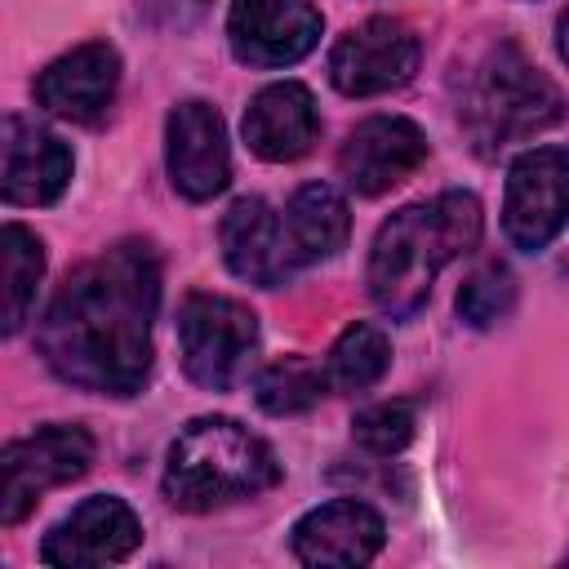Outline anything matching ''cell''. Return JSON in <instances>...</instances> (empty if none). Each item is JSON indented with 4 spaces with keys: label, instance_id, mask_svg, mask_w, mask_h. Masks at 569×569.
Returning <instances> with one entry per match:
<instances>
[{
    "label": "cell",
    "instance_id": "obj_1",
    "mask_svg": "<svg viewBox=\"0 0 569 569\" xmlns=\"http://www.w3.org/2000/svg\"><path fill=\"white\" fill-rule=\"evenodd\" d=\"M160 258L147 240H120L76 267L40 320L44 365L98 396H133L151 373Z\"/></svg>",
    "mask_w": 569,
    "mask_h": 569
},
{
    "label": "cell",
    "instance_id": "obj_13",
    "mask_svg": "<svg viewBox=\"0 0 569 569\" xmlns=\"http://www.w3.org/2000/svg\"><path fill=\"white\" fill-rule=\"evenodd\" d=\"M422 160H427V133L409 116H369L347 133L338 151V169L356 196L391 191Z\"/></svg>",
    "mask_w": 569,
    "mask_h": 569
},
{
    "label": "cell",
    "instance_id": "obj_14",
    "mask_svg": "<svg viewBox=\"0 0 569 569\" xmlns=\"http://www.w3.org/2000/svg\"><path fill=\"white\" fill-rule=\"evenodd\" d=\"M120 89V53L107 40L76 44L36 76V102L71 124H98Z\"/></svg>",
    "mask_w": 569,
    "mask_h": 569
},
{
    "label": "cell",
    "instance_id": "obj_3",
    "mask_svg": "<svg viewBox=\"0 0 569 569\" xmlns=\"http://www.w3.org/2000/svg\"><path fill=\"white\" fill-rule=\"evenodd\" d=\"M276 480L280 462L262 436L236 418H196L173 436L160 489L178 511H213L253 498Z\"/></svg>",
    "mask_w": 569,
    "mask_h": 569
},
{
    "label": "cell",
    "instance_id": "obj_16",
    "mask_svg": "<svg viewBox=\"0 0 569 569\" xmlns=\"http://www.w3.org/2000/svg\"><path fill=\"white\" fill-rule=\"evenodd\" d=\"M71 182V151L58 133L36 120L4 116V178L0 191L9 204H53Z\"/></svg>",
    "mask_w": 569,
    "mask_h": 569
},
{
    "label": "cell",
    "instance_id": "obj_4",
    "mask_svg": "<svg viewBox=\"0 0 569 569\" xmlns=\"http://www.w3.org/2000/svg\"><path fill=\"white\" fill-rule=\"evenodd\" d=\"M565 116L560 89L525 58L520 44H493L471 71L458 102V124L480 156H498L511 142H525L551 129Z\"/></svg>",
    "mask_w": 569,
    "mask_h": 569
},
{
    "label": "cell",
    "instance_id": "obj_23",
    "mask_svg": "<svg viewBox=\"0 0 569 569\" xmlns=\"http://www.w3.org/2000/svg\"><path fill=\"white\" fill-rule=\"evenodd\" d=\"M413 427H418V418H413L409 400H382V405H369L365 413H356L351 440L373 458H391L413 440Z\"/></svg>",
    "mask_w": 569,
    "mask_h": 569
},
{
    "label": "cell",
    "instance_id": "obj_18",
    "mask_svg": "<svg viewBox=\"0 0 569 569\" xmlns=\"http://www.w3.org/2000/svg\"><path fill=\"white\" fill-rule=\"evenodd\" d=\"M284 222H289V236H293L302 267L333 258L351 236L347 200L329 182H302L284 204Z\"/></svg>",
    "mask_w": 569,
    "mask_h": 569
},
{
    "label": "cell",
    "instance_id": "obj_15",
    "mask_svg": "<svg viewBox=\"0 0 569 569\" xmlns=\"http://www.w3.org/2000/svg\"><path fill=\"white\" fill-rule=\"evenodd\" d=\"M387 525L382 516L360 498H333L325 507H311L293 525V556L302 565H369L382 551Z\"/></svg>",
    "mask_w": 569,
    "mask_h": 569
},
{
    "label": "cell",
    "instance_id": "obj_9",
    "mask_svg": "<svg viewBox=\"0 0 569 569\" xmlns=\"http://www.w3.org/2000/svg\"><path fill=\"white\" fill-rule=\"evenodd\" d=\"M325 18L311 0H231L227 40L244 67H293L316 49Z\"/></svg>",
    "mask_w": 569,
    "mask_h": 569
},
{
    "label": "cell",
    "instance_id": "obj_19",
    "mask_svg": "<svg viewBox=\"0 0 569 569\" xmlns=\"http://www.w3.org/2000/svg\"><path fill=\"white\" fill-rule=\"evenodd\" d=\"M387 365H391L387 333L378 325H369V320H356V325H347L338 333V342L329 351V365H325V378H329L333 391L356 396V391H369L387 373Z\"/></svg>",
    "mask_w": 569,
    "mask_h": 569
},
{
    "label": "cell",
    "instance_id": "obj_7",
    "mask_svg": "<svg viewBox=\"0 0 569 569\" xmlns=\"http://www.w3.org/2000/svg\"><path fill=\"white\" fill-rule=\"evenodd\" d=\"M569 227V151L533 147L507 169L502 231L516 249L542 253Z\"/></svg>",
    "mask_w": 569,
    "mask_h": 569
},
{
    "label": "cell",
    "instance_id": "obj_11",
    "mask_svg": "<svg viewBox=\"0 0 569 569\" xmlns=\"http://www.w3.org/2000/svg\"><path fill=\"white\" fill-rule=\"evenodd\" d=\"M218 236H222V258H227L231 276H240L258 289H280L302 267L284 213H276L262 196L236 200L222 213Z\"/></svg>",
    "mask_w": 569,
    "mask_h": 569
},
{
    "label": "cell",
    "instance_id": "obj_2",
    "mask_svg": "<svg viewBox=\"0 0 569 569\" xmlns=\"http://www.w3.org/2000/svg\"><path fill=\"white\" fill-rule=\"evenodd\" d=\"M480 227H485V218H480V200L471 191H440L431 200L396 209L378 227L369 267H365V284H369V298L378 302V311L391 320L418 316L422 302L431 298L436 276L453 258L476 249Z\"/></svg>",
    "mask_w": 569,
    "mask_h": 569
},
{
    "label": "cell",
    "instance_id": "obj_24",
    "mask_svg": "<svg viewBox=\"0 0 569 569\" xmlns=\"http://www.w3.org/2000/svg\"><path fill=\"white\" fill-rule=\"evenodd\" d=\"M556 49H560V58L569 62V9H565L560 22H556Z\"/></svg>",
    "mask_w": 569,
    "mask_h": 569
},
{
    "label": "cell",
    "instance_id": "obj_5",
    "mask_svg": "<svg viewBox=\"0 0 569 569\" xmlns=\"http://www.w3.org/2000/svg\"><path fill=\"white\" fill-rule=\"evenodd\" d=\"M258 316L227 293H187L178 307V356L196 387L227 391L249 369Z\"/></svg>",
    "mask_w": 569,
    "mask_h": 569
},
{
    "label": "cell",
    "instance_id": "obj_10",
    "mask_svg": "<svg viewBox=\"0 0 569 569\" xmlns=\"http://www.w3.org/2000/svg\"><path fill=\"white\" fill-rule=\"evenodd\" d=\"M164 164L169 182L187 200H213L231 182V147H227V124L222 116L191 98L178 102L164 120Z\"/></svg>",
    "mask_w": 569,
    "mask_h": 569
},
{
    "label": "cell",
    "instance_id": "obj_17",
    "mask_svg": "<svg viewBox=\"0 0 569 569\" xmlns=\"http://www.w3.org/2000/svg\"><path fill=\"white\" fill-rule=\"evenodd\" d=\"M316 133H320V111H316L311 89L298 80H276L258 89L244 111V142L253 156L271 164H289L307 156Z\"/></svg>",
    "mask_w": 569,
    "mask_h": 569
},
{
    "label": "cell",
    "instance_id": "obj_21",
    "mask_svg": "<svg viewBox=\"0 0 569 569\" xmlns=\"http://www.w3.org/2000/svg\"><path fill=\"white\" fill-rule=\"evenodd\" d=\"M0 253H4V333H18L36 307V284L44 276V249L36 231L9 222L0 231Z\"/></svg>",
    "mask_w": 569,
    "mask_h": 569
},
{
    "label": "cell",
    "instance_id": "obj_6",
    "mask_svg": "<svg viewBox=\"0 0 569 569\" xmlns=\"http://www.w3.org/2000/svg\"><path fill=\"white\" fill-rule=\"evenodd\" d=\"M93 462V436L76 422H49L0 453V525L27 520L40 493L71 485Z\"/></svg>",
    "mask_w": 569,
    "mask_h": 569
},
{
    "label": "cell",
    "instance_id": "obj_22",
    "mask_svg": "<svg viewBox=\"0 0 569 569\" xmlns=\"http://www.w3.org/2000/svg\"><path fill=\"white\" fill-rule=\"evenodd\" d=\"M511 307H516V276L507 262H485L458 289V320H467L471 329H489L507 320Z\"/></svg>",
    "mask_w": 569,
    "mask_h": 569
},
{
    "label": "cell",
    "instance_id": "obj_8",
    "mask_svg": "<svg viewBox=\"0 0 569 569\" xmlns=\"http://www.w3.org/2000/svg\"><path fill=\"white\" fill-rule=\"evenodd\" d=\"M422 58V44L409 22L400 18H365L329 49V80L347 98H378L413 80Z\"/></svg>",
    "mask_w": 569,
    "mask_h": 569
},
{
    "label": "cell",
    "instance_id": "obj_12",
    "mask_svg": "<svg viewBox=\"0 0 569 569\" xmlns=\"http://www.w3.org/2000/svg\"><path fill=\"white\" fill-rule=\"evenodd\" d=\"M138 542H142V520L133 516V507L116 493H93L44 533L40 560L44 565H120L138 551Z\"/></svg>",
    "mask_w": 569,
    "mask_h": 569
},
{
    "label": "cell",
    "instance_id": "obj_20",
    "mask_svg": "<svg viewBox=\"0 0 569 569\" xmlns=\"http://www.w3.org/2000/svg\"><path fill=\"white\" fill-rule=\"evenodd\" d=\"M329 378L316 360L307 356H280L271 360L258 378H253V400L262 413L271 418H293V413H307L311 405H320Z\"/></svg>",
    "mask_w": 569,
    "mask_h": 569
}]
</instances>
